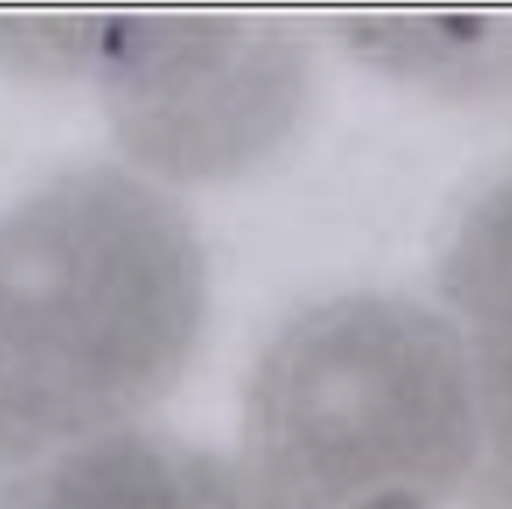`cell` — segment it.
Masks as SVG:
<instances>
[{
  "instance_id": "obj_2",
  "label": "cell",
  "mask_w": 512,
  "mask_h": 509,
  "mask_svg": "<svg viewBox=\"0 0 512 509\" xmlns=\"http://www.w3.org/2000/svg\"><path fill=\"white\" fill-rule=\"evenodd\" d=\"M486 444L462 330L381 291L285 321L243 402L237 486L246 509H441Z\"/></svg>"
},
{
  "instance_id": "obj_3",
  "label": "cell",
  "mask_w": 512,
  "mask_h": 509,
  "mask_svg": "<svg viewBox=\"0 0 512 509\" xmlns=\"http://www.w3.org/2000/svg\"><path fill=\"white\" fill-rule=\"evenodd\" d=\"M63 63H90L126 153L174 180L231 177L288 135L309 51L267 18L66 21Z\"/></svg>"
},
{
  "instance_id": "obj_1",
  "label": "cell",
  "mask_w": 512,
  "mask_h": 509,
  "mask_svg": "<svg viewBox=\"0 0 512 509\" xmlns=\"http://www.w3.org/2000/svg\"><path fill=\"white\" fill-rule=\"evenodd\" d=\"M207 315L192 219L114 165L0 216V471L123 429L189 369Z\"/></svg>"
},
{
  "instance_id": "obj_4",
  "label": "cell",
  "mask_w": 512,
  "mask_h": 509,
  "mask_svg": "<svg viewBox=\"0 0 512 509\" xmlns=\"http://www.w3.org/2000/svg\"><path fill=\"white\" fill-rule=\"evenodd\" d=\"M0 509H246L219 456L150 429H114L27 465Z\"/></svg>"
}]
</instances>
